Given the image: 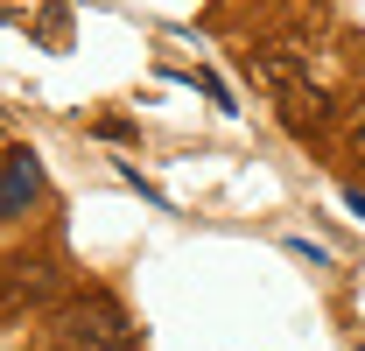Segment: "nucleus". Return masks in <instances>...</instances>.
I'll use <instances>...</instances> for the list:
<instances>
[{"label": "nucleus", "mask_w": 365, "mask_h": 351, "mask_svg": "<svg viewBox=\"0 0 365 351\" xmlns=\"http://www.w3.org/2000/svg\"><path fill=\"white\" fill-rule=\"evenodd\" d=\"M49 295H56V260H49V253H21V260L0 267V302L7 309L49 302Z\"/></svg>", "instance_id": "2"}, {"label": "nucleus", "mask_w": 365, "mask_h": 351, "mask_svg": "<svg viewBox=\"0 0 365 351\" xmlns=\"http://www.w3.org/2000/svg\"><path fill=\"white\" fill-rule=\"evenodd\" d=\"M56 345L63 351H140V330L106 288H85L56 309Z\"/></svg>", "instance_id": "1"}, {"label": "nucleus", "mask_w": 365, "mask_h": 351, "mask_svg": "<svg viewBox=\"0 0 365 351\" xmlns=\"http://www.w3.org/2000/svg\"><path fill=\"white\" fill-rule=\"evenodd\" d=\"M344 204H351V211H359V218H365V190H344Z\"/></svg>", "instance_id": "6"}, {"label": "nucleus", "mask_w": 365, "mask_h": 351, "mask_svg": "<svg viewBox=\"0 0 365 351\" xmlns=\"http://www.w3.org/2000/svg\"><path fill=\"white\" fill-rule=\"evenodd\" d=\"M281 106H288V127H323V120H330V98H323L317 85L281 91Z\"/></svg>", "instance_id": "4"}, {"label": "nucleus", "mask_w": 365, "mask_h": 351, "mask_svg": "<svg viewBox=\"0 0 365 351\" xmlns=\"http://www.w3.org/2000/svg\"><path fill=\"white\" fill-rule=\"evenodd\" d=\"M36 197H43V162H36V148H14L0 162V218H21Z\"/></svg>", "instance_id": "3"}, {"label": "nucleus", "mask_w": 365, "mask_h": 351, "mask_svg": "<svg viewBox=\"0 0 365 351\" xmlns=\"http://www.w3.org/2000/svg\"><path fill=\"white\" fill-rule=\"evenodd\" d=\"M351 155L365 162V113H359V127H351Z\"/></svg>", "instance_id": "5"}]
</instances>
